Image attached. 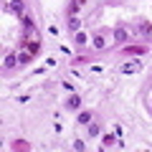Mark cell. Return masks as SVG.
<instances>
[{
	"instance_id": "6da1fadb",
	"label": "cell",
	"mask_w": 152,
	"mask_h": 152,
	"mask_svg": "<svg viewBox=\"0 0 152 152\" xmlns=\"http://www.w3.org/2000/svg\"><path fill=\"white\" fill-rule=\"evenodd\" d=\"M124 53H132V56H140V53H147V46H127Z\"/></svg>"
},
{
	"instance_id": "7a4b0ae2",
	"label": "cell",
	"mask_w": 152,
	"mask_h": 152,
	"mask_svg": "<svg viewBox=\"0 0 152 152\" xmlns=\"http://www.w3.org/2000/svg\"><path fill=\"white\" fill-rule=\"evenodd\" d=\"M79 107H81V99L76 96V94H71L69 102H66V109H79Z\"/></svg>"
},
{
	"instance_id": "3957f363",
	"label": "cell",
	"mask_w": 152,
	"mask_h": 152,
	"mask_svg": "<svg viewBox=\"0 0 152 152\" xmlns=\"http://www.w3.org/2000/svg\"><path fill=\"white\" fill-rule=\"evenodd\" d=\"M31 58H33V53H31L28 48H23L20 56H18V61H20V64H31Z\"/></svg>"
},
{
	"instance_id": "277c9868",
	"label": "cell",
	"mask_w": 152,
	"mask_h": 152,
	"mask_svg": "<svg viewBox=\"0 0 152 152\" xmlns=\"http://www.w3.org/2000/svg\"><path fill=\"white\" fill-rule=\"evenodd\" d=\"M15 64H20V61H18L15 53H10V56H5V64H3V66H5V69H13Z\"/></svg>"
},
{
	"instance_id": "5b68a950",
	"label": "cell",
	"mask_w": 152,
	"mask_h": 152,
	"mask_svg": "<svg viewBox=\"0 0 152 152\" xmlns=\"http://www.w3.org/2000/svg\"><path fill=\"white\" fill-rule=\"evenodd\" d=\"M140 33H142V36H152V23L142 20V23H140Z\"/></svg>"
},
{
	"instance_id": "8992f818",
	"label": "cell",
	"mask_w": 152,
	"mask_h": 152,
	"mask_svg": "<svg viewBox=\"0 0 152 152\" xmlns=\"http://www.w3.org/2000/svg\"><path fill=\"white\" fill-rule=\"evenodd\" d=\"M114 38H117L119 43H124V41H127L129 36H127V31H124V28H117V31H114Z\"/></svg>"
},
{
	"instance_id": "52a82bcc",
	"label": "cell",
	"mask_w": 152,
	"mask_h": 152,
	"mask_svg": "<svg viewBox=\"0 0 152 152\" xmlns=\"http://www.w3.org/2000/svg\"><path fill=\"white\" fill-rule=\"evenodd\" d=\"M137 69H140V64H124V66H122V71H124V74H134Z\"/></svg>"
},
{
	"instance_id": "ba28073f",
	"label": "cell",
	"mask_w": 152,
	"mask_h": 152,
	"mask_svg": "<svg viewBox=\"0 0 152 152\" xmlns=\"http://www.w3.org/2000/svg\"><path fill=\"white\" fill-rule=\"evenodd\" d=\"M89 119H91V112H81L79 114V124H89Z\"/></svg>"
},
{
	"instance_id": "9c48e42d",
	"label": "cell",
	"mask_w": 152,
	"mask_h": 152,
	"mask_svg": "<svg viewBox=\"0 0 152 152\" xmlns=\"http://www.w3.org/2000/svg\"><path fill=\"white\" fill-rule=\"evenodd\" d=\"M94 46H96V48H104V46H107V38H104V36H96V38H94Z\"/></svg>"
},
{
	"instance_id": "30bf717a",
	"label": "cell",
	"mask_w": 152,
	"mask_h": 152,
	"mask_svg": "<svg viewBox=\"0 0 152 152\" xmlns=\"http://www.w3.org/2000/svg\"><path fill=\"white\" fill-rule=\"evenodd\" d=\"M10 10L20 13V10H23V3H20V0H10Z\"/></svg>"
},
{
	"instance_id": "8fae6325",
	"label": "cell",
	"mask_w": 152,
	"mask_h": 152,
	"mask_svg": "<svg viewBox=\"0 0 152 152\" xmlns=\"http://www.w3.org/2000/svg\"><path fill=\"white\" fill-rule=\"evenodd\" d=\"M79 26H81L79 18H71V20H69V31H79Z\"/></svg>"
},
{
	"instance_id": "7c38bea8",
	"label": "cell",
	"mask_w": 152,
	"mask_h": 152,
	"mask_svg": "<svg viewBox=\"0 0 152 152\" xmlns=\"http://www.w3.org/2000/svg\"><path fill=\"white\" fill-rule=\"evenodd\" d=\"M102 142H104V147H112V145H114V142H117V140H114V137H112V134H107V137H104V140H102Z\"/></svg>"
},
{
	"instance_id": "4fadbf2b",
	"label": "cell",
	"mask_w": 152,
	"mask_h": 152,
	"mask_svg": "<svg viewBox=\"0 0 152 152\" xmlns=\"http://www.w3.org/2000/svg\"><path fill=\"white\" fill-rule=\"evenodd\" d=\"M89 134L96 137V134H99V124H89Z\"/></svg>"
},
{
	"instance_id": "5bb4252c",
	"label": "cell",
	"mask_w": 152,
	"mask_h": 152,
	"mask_svg": "<svg viewBox=\"0 0 152 152\" xmlns=\"http://www.w3.org/2000/svg\"><path fill=\"white\" fill-rule=\"evenodd\" d=\"M13 147H15V150H28V145H26V142H23V140H18L15 145H13Z\"/></svg>"
},
{
	"instance_id": "9a60e30c",
	"label": "cell",
	"mask_w": 152,
	"mask_h": 152,
	"mask_svg": "<svg viewBox=\"0 0 152 152\" xmlns=\"http://www.w3.org/2000/svg\"><path fill=\"white\" fill-rule=\"evenodd\" d=\"M84 3H86V0H74V5H71V13H74L79 5H84Z\"/></svg>"
}]
</instances>
